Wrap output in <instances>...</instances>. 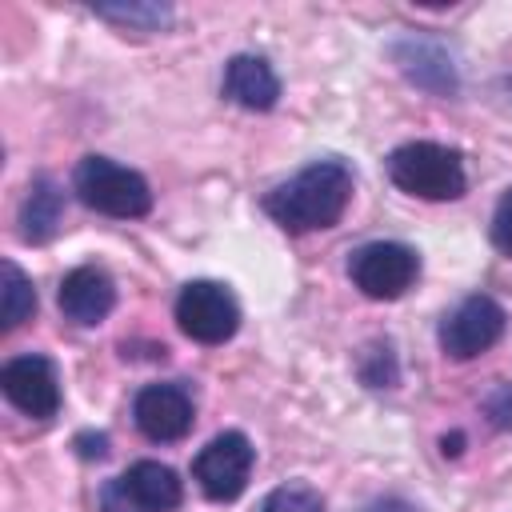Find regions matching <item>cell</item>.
Returning a JSON list of instances; mask_svg holds the SVG:
<instances>
[{
	"mask_svg": "<svg viewBox=\"0 0 512 512\" xmlns=\"http://www.w3.org/2000/svg\"><path fill=\"white\" fill-rule=\"evenodd\" d=\"M352 200V172L340 160H316L300 168L292 180L276 184L264 196V212L284 232H316L332 228Z\"/></svg>",
	"mask_w": 512,
	"mask_h": 512,
	"instance_id": "6da1fadb",
	"label": "cell"
},
{
	"mask_svg": "<svg viewBox=\"0 0 512 512\" xmlns=\"http://www.w3.org/2000/svg\"><path fill=\"white\" fill-rule=\"evenodd\" d=\"M388 176L400 192L420 196V200H456L464 196V184H468L460 152L432 144V140L400 144L388 156Z\"/></svg>",
	"mask_w": 512,
	"mask_h": 512,
	"instance_id": "7a4b0ae2",
	"label": "cell"
},
{
	"mask_svg": "<svg viewBox=\"0 0 512 512\" xmlns=\"http://www.w3.org/2000/svg\"><path fill=\"white\" fill-rule=\"evenodd\" d=\"M72 188L80 196V204H88L92 212L116 216V220H136L152 208V192L148 180L108 156H84L76 164Z\"/></svg>",
	"mask_w": 512,
	"mask_h": 512,
	"instance_id": "3957f363",
	"label": "cell"
},
{
	"mask_svg": "<svg viewBox=\"0 0 512 512\" xmlns=\"http://www.w3.org/2000/svg\"><path fill=\"white\" fill-rule=\"evenodd\" d=\"M348 276H352V284H356L368 300H396V296H404V292L416 284V276H420V256H416L408 244L376 240V244H364L360 252H352Z\"/></svg>",
	"mask_w": 512,
	"mask_h": 512,
	"instance_id": "277c9868",
	"label": "cell"
},
{
	"mask_svg": "<svg viewBox=\"0 0 512 512\" xmlns=\"http://www.w3.org/2000/svg\"><path fill=\"white\" fill-rule=\"evenodd\" d=\"M176 324L196 344H224L240 328V308L232 292L216 280H192L176 296Z\"/></svg>",
	"mask_w": 512,
	"mask_h": 512,
	"instance_id": "5b68a950",
	"label": "cell"
},
{
	"mask_svg": "<svg viewBox=\"0 0 512 512\" xmlns=\"http://www.w3.org/2000/svg\"><path fill=\"white\" fill-rule=\"evenodd\" d=\"M252 464H256V448L248 444V436L244 432H220L192 460V476L208 500H236L248 488Z\"/></svg>",
	"mask_w": 512,
	"mask_h": 512,
	"instance_id": "8992f818",
	"label": "cell"
},
{
	"mask_svg": "<svg viewBox=\"0 0 512 512\" xmlns=\"http://www.w3.org/2000/svg\"><path fill=\"white\" fill-rule=\"evenodd\" d=\"M500 336H504V308L484 292L460 300L440 324V348L452 360H472L488 352Z\"/></svg>",
	"mask_w": 512,
	"mask_h": 512,
	"instance_id": "52a82bcc",
	"label": "cell"
},
{
	"mask_svg": "<svg viewBox=\"0 0 512 512\" xmlns=\"http://www.w3.org/2000/svg\"><path fill=\"white\" fill-rule=\"evenodd\" d=\"M0 388L4 396L32 420H48L60 408V380L52 360L44 356H16L0 368Z\"/></svg>",
	"mask_w": 512,
	"mask_h": 512,
	"instance_id": "ba28073f",
	"label": "cell"
},
{
	"mask_svg": "<svg viewBox=\"0 0 512 512\" xmlns=\"http://www.w3.org/2000/svg\"><path fill=\"white\" fill-rule=\"evenodd\" d=\"M180 496H184L180 476L160 460H136L108 488V500H120L124 512H172Z\"/></svg>",
	"mask_w": 512,
	"mask_h": 512,
	"instance_id": "9c48e42d",
	"label": "cell"
},
{
	"mask_svg": "<svg viewBox=\"0 0 512 512\" xmlns=\"http://www.w3.org/2000/svg\"><path fill=\"white\" fill-rule=\"evenodd\" d=\"M132 416H136V428L148 440L168 444V440L188 436V428H192V396L180 384H148V388L136 392Z\"/></svg>",
	"mask_w": 512,
	"mask_h": 512,
	"instance_id": "30bf717a",
	"label": "cell"
},
{
	"mask_svg": "<svg viewBox=\"0 0 512 512\" xmlns=\"http://www.w3.org/2000/svg\"><path fill=\"white\" fill-rule=\"evenodd\" d=\"M60 312L72 320V324H100L112 304H116V284L104 268H72L64 280H60Z\"/></svg>",
	"mask_w": 512,
	"mask_h": 512,
	"instance_id": "8fae6325",
	"label": "cell"
},
{
	"mask_svg": "<svg viewBox=\"0 0 512 512\" xmlns=\"http://www.w3.org/2000/svg\"><path fill=\"white\" fill-rule=\"evenodd\" d=\"M224 96L236 100L240 108L268 112L280 96V80L264 56H232L224 68Z\"/></svg>",
	"mask_w": 512,
	"mask_h": 512,
	"instance_id": "7c38bea8",
	"label": "cell"
},
{
	"mask_svg": "<svg viewBox=\"0 0 512 512\" xmlns=\"http://www.w3.org/2000/svg\"><path fill=\"white\" fill-rule=\"evenodd\" d=\"M60 220H64V192L48 176L32 180V188L20 204V236L28 244H44V240L56 236Z\"/></svg>",
	"mask_w": 512,
	"mask_h": 512,
	"instance_id": "4fadbf2b",
	"label": "cell"
},
{
	"mask_svg": "<svg viewBox=\"0 0 512 512\" xmlns=\"http://www.w3.org/2000/svg\"><path fill=\"white\" fill-rule=\"evenodd\" d=\"M396 60H400V68H404L420 88H432V92H452V88H456L452 60H448L436 44L404 40V44H396Z\"/></svg>",
	"mask_w": 512,
	"mask_h": 512,
	"instance_id": "5bb4252c",
	"label": "cell"
},
{
	"mask_svg": "<svg viewBox=\"0 0 512 512\" xmlns=\"http://www.w3.org/2000/svg\"><path fill=\"white\" fill-rule=\"evenodd\" d=\"M32 312H36V288H32V280L12 260H4V268H0V328L12 332Z\"/></svg>",
	"mask_w": 512,
	"mask_h": 512,
	"instance_id": "9a60e30c",
	"label": "cell"
},
{
	"mask_svg": "<svg viewBox=\"0 0 512 512\" xmlns=\"http://www.w3.org/2000/svg\"><path fill=\"white\" fill-rule=\"evenodd\" d=\"M100 20H112L120 28L132 32H160L172 24V8L168 4H96L92 8Z\"/></svg>",
	"mask_w": 512,
	"mask_h": 512,
	"instance_id": "2e32d148",
	"label": "cell"
},
{
	"mask_svg": "<svg viewBox=\"0 0 512 512\" xmlns=\"http://www.w3.org/2000/svg\"><path fill=\"white\" fill-rule=\"evenodd\" d=\"M260 512H324V500L312 492V488H300V484H288V488H276L264 496Z\"/></svg>",
	"mask_w": 512,
	"mask_h": 512,
	"instance_id": "e0dca14e",
	"label": "cell"
},
{
	"mask_svg": "<svg viewBox=\"0 0 512 512\" xmlns=\"http://www.w3.org/2000/svg\"><path fill=\"white\" fill-rule=\"evenodd\" d=\"M492 244H496L504 256H512V188L500 196V204H496V212H492Z\"/></svg>",
	"mask_w": 512,
	"mask_h": 512,
	"instance_id": "ac0fdd59",
	"label": "cell"
},
{
	"mask_svg": "<svg viewBox=\"0 0 512 512\" xmlns=\"http://www.w3.org/2000/svg\"><path fill=\"white\" fill-rule=\"evenodd\" d=\"M484 416H488L496 428H512V384H500V388L488 392Z\"/></svg>",
	"mask_w": 512,
	"mask_h": 512,
	"instance_id": "d6986e66",
	"label": "cell"
},
{
	"mask_svg": "<svg viewBox=\"0 0 512 512\" xmlns=\"http://www.w3.org/2000/svg\"><path fill=\"white\" fill-rule=\"evenodd\" d=\"M76 444H84V448H80L84 456H104V452H108V440H104V436H96V440H92V436H80Z\"/></svg>",
	"mask_w": 512,
	"mask_h": 512,
	"instance_id": "ffe728a7",
	"label": "cell"
}]
</instances>
